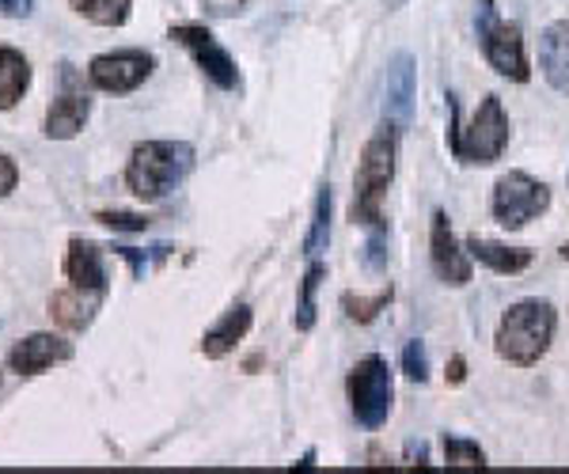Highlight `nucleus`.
I'll use <instances>...</instances> for the list:
<instances>
[{"instance_id":"1a4fd4ad","label":"nucleus","mask_w":569,"mask_h":474,"mask_svg":"<svg viewBox=\"0 0 569 474\" xmlns=\"http://www.w3.org/2000/svg\"><path fill=\"white\" fill-rule=\"evenodd\" d=\"M171 39L182 42L190 53H194L198 69L206 72L217 88L228 91V88L240 84V69H236L232 53L213 39V31H206V27H198V23H179V27H171Z\"/></svg>"},{"instance_id":"7ed1b4c3","label":"nucleus","mask_w":569,"mask_h":474,"mask_svg":"<svg viewBox=\"0 0 569 474\" xmlns=\"http://www.w3.org/2000/svg\"><path fill=\"white\" fill-rule=\"evenodd\" d=\"M194 171V149L187 141H144L133 149L126 182L141 202H163Z\"/></svg>"},{"instance_id":"f3484780","label":"nucleus","mask_w":569,"mask_h":474,"mask_svg":"<svg viewBox=\"0 0 569 474\" xmlns=\"http://www.w3.org/2000/svg\"><path fill=\"white\" fill-rule=\"evenodd\" d=\"M91 114V99L88 95H61L53 99V107L46 111V137L50 141H69L84 130Z\"/></svg>"},{"instance_id":"6e6552de","label":"nucleus","mask_w":569,"mask_h":474,"mask_svg":"<svg viewBox=\"0 0 569 474\" xmlns=\"http://www.w3.org/2000/svg\"><path fill=\"white\" fill-rule=\"evenodd\" d=\"M152 69H156L152 53L114 50V53H99V58H91L88 77H91V84H96L99 91H114V95H122V91L141 88L144 80L152 77Z\"/></svg>"},{"instance_id":"412c9836","label":"nucleus","mask_w":569,"mask_h":474,"mask_svg":"<svg viewBox=\"0 0 569 474\" xmlns=\"http://www.w3.org/2000/svg\"><path fill=\"white\" fill-rule=\"evenodd\" d=\"M84 20L99 23V27H122L130 20V4L133 0H69Z\"/></svg>"},{"instance_id":"2f4dec72","label":"nucleus","mask_w":569,"mask_h":474,"mask_svg":"<svg viewBox=\"0 0 569 474\" xmlns=\"http://www.w3.org/2000/svg\"><path fill=\"white\" fill-rule=\"evenodd\" d=\"M467 364H463V357H452V364H448V380H452V384H463V376H467Z\"/></svg>"},{"instance_id":"4be33fe9","label":"nucleus","mask_w":569,"mask_h":474,"mask_svg":"<svg viewBox=\"0 0 569 474\" xmlns=\"http://www.w3.org/2000/svg\"><path fill=\"white\" fill-rule=\"evenodd\" d=\"M330 240V186H319L316 198V216H311V232L305 235V254L316 259Z\"/></svg>"},{"instance_id":"b1692460","label":"nucleus","mask_w":569,"mask_h":474,"mask_svg":"<svg viewBox=\"0 0 569 474\" xmlns=\"http://www.w3.org/2000/svg\"><path fill=\"white\" fill-rule=\"evenodd\" d=\"M445 460L456 463V467H486V452L479 444L460 441V436H448L445 441Z\"/></svg>"},{"instance_id":"5701e85b","label":"nucleus","mask_w":569,"mask_h":474,"mask_svg":"<svg viewBox=\"0 0 569 474\" xmlns=\"http://www.w3.org/2000/svg\"><path fill=\"white\" fill-rule=\"evenodd\" d=\"M391 296H395V293H391V285H388V289H380L376 296H353V293H346V296H342V307H346V315H350L353 323H372V319L391 304Z\"/></svg>"},{"instance_id":"f257e3e1","label":"nucleus","mask_w":569,"mask_h":474,"mask_svg":"<svg viewBox=\"0 0 569 474\" xmlns=\"http://www.w3.org/2000/svg\"><path fill=\"white\" fill-rule=\"evenodd\" d=\"M395 160H399V125L383 122L380 130L369 137L357 163L353 175V202H350V221L361 228L383 224V198H388L391 182H395Z\"/></svg>"},{"instance_id":"0eeeda50","label":"nucleus","mask_w":569,"mask_h":474,"mask_svg":"<svg viewBox=\"0 0 569 474\" xmlns=\"http://www.w3.org/2000/svg\"><path fill=\"white\" fill-rule=\"evenodd\" d=\"M479 42H482L486 61H490L505 80L525 84L531 77L528 53H525V34H520L517 23L493 20V8H482V16H479Z\"/></svg>"},{"instance_id":"39448f33","label":"nucleus","mask_w":569,"mask_h":474,"mask_svg":"<svg viewBox=\"0 0 569 474\" xmlns=\"http://www.w3.org/2000/svg\"><path fill=\"white\" fill-rule=\"evenodd\" d=\"M350 406H353V417L365 425V430H380L391 414V403H395V380H391V369L383 357H365L357 369L350 372Z\"/></svg>"},{"instance_id":"c756f323","label":"nucleus","mask_w":569,"mask_h":474,"mask_svg":"<svg viewBox=\"0 0 569 474\" xmlns=\"http://www.w3.org/2000/svg\"><path fill=\"white\" fill-rule=\"evenodd\" d=\"M34 0H0V12L4 16H31Z\"/></svg>"},{"instance_id":"9d476101","label":"nucleus","mask_w":569,"mask_h":474,"mask_svg":"<svg viewBox=\"0 0 569 474\" xmlns=\"http://www.w3.org/2000/svg\"><path fill=\"white\" fill-rule=\"evenodd\" d=\"M429 259H433V273L445 285H467L471 281V254H467L452 235L448 213L437 209L433 213V232H429Z\"/></svg>"},{"instance_id":"f8f14e48","label":"nucleus","mask_w":569,"mask_h":474,"mask_svg":"<svg viewBox=\"0 0 569 474\" xmlns=\"http://www.w3.org/2000/svg\"><path fill=\"white\" fill-rule=\"evenodd\" d=\"M72 357V342L58 339V334H31V339L16 342L12 353H8V364L20 376H39V372L53 369V364Z\"/></svg>"},{"instance_id":"4468645a","label":"nucleus","mask_w":569,"mask_h":474,"mask_svg":"<svg viewBox=\"0 0 569 474\" xmlns=\"http://www.w3.org/2000/svg\"><path fill=\"white\" fill-rule=\"evenodd\" d=\"M539 65H543L547 84L569 95V20L550 23L539 39Z\"/></svg>"},{"instance_id":"20e7f679","label":"nucleus","mask_w":569,"mask_h":474,"mask_svg":"<svg viewBox=\"0 0 569 474\" xmlns=\"http://www.w3.org/2000/svg\"><path fill=\"white\" fill-rule=\"evenodd\" d=\"M460 103L448 95V144L463 163H493L501 160L505 144H509V118L501 111V99L498 95H486L482 107L475 111L471 125L460 130Z\"/></svg>"},{"instance_id":"7c9ffc66","label":"nucleus","mask_w":569,"mask_h":474,"mask_svg":"<svg viewBox=\"0 0 569 474\" xmlns=\"http://www.w3.org/2000/svg\"><path fill=\"white\" fill-rule=\"evenodd\" d=\"M407 460L415 463V467H426V444H415V441H410V444H407Z\"/></svg>"},{"instance_id":"ddd939ff","label":"nucleus","mask_w":569,"mask_h":474,"mask_svg":"<svg viewBox=\"0 0 569 474\" xmlns=\"http://www.w3.org/2000/svg\"><path fill=\"white\" fill-rule=\"evenodd\" d=\"M66 278L84 293H99L107 296V266H103V251L91 240H72L69 254H66Z\"/></svg>"},{"instance_id":"f03ea898","label":"nucleus","mask_w":569,"mask_h":474,"mask_svg":"<svg viewBox=\"0 0 569 474\" xmlns=\"http://www.w3.org/2000/svg\"><path fill=\"white\" fill-rule=\"evenodd\" d=\"M555 326L558 315L547 300H520L498 323V339H493L498 357L517 364V369H531L555 342Z\"/></svg>"},{"instance_id":"dca6fc26","label":"nucleus","mask_w":569,"mask_h":474,"mask_svg":"<svg viewBox=\"0 0 569 474\" xmlns=\"http://www.w3.org/2000/svg\"><path fill=\"white\" fill-rule=\"evenodd\" d=\"M99 293H84V289H66V293H53L50 296V315L58 326H66V331H88L91 319L99 312Z\"/></svg>"},{"instance_id":"bb28decb","label":"nucleus","mask_w":569,"mask_h":474,"mask_svg":"<svg viewBox=\"0 0 569 474\" xmlns=\"http://www.w3.org/2000/svg\"><path fill=\"white\" fill-rule=\"evenodd\" d=\"M388 232H383V224H376L372 228V240H369V248H365V266L369 270H383V262H388Z\"/></svg>"},{"instance_id":"393cba45","label":"nucleus","mask_w":569,"mask_h":474,"mask_svg":"<svg viewBox=\"0 0 569 474\" xmlns=\"http://www.w3.org/2000/svg\"><path fill=\"white\" fill-rule=\"evenodd\" d=\"M402 372H407L415 384H426L429 380V357H426V342H407V350H402Z\"/></svg>"},{"instance_id":"cd10ccee","label":"nucleus","mask_w":569,"mask_h":474,"mask_svg":"<svg viewBox=\"0 0 569 474\" xmlns=\"http://www.w3.org/2000/svg\"><path fill=\"white\" fill-rule=\"evenodd\" d=\"M118 254H122V259L133 266V278H144V273H149V266H152V259H163V254H168V248H152V254L137 251V248H118Z\"/></svg>"},{"instance_id":"9b49d317","label":"nucleus","mask_w":569,"mask_h":474,"mask_svg":"<svg viewBox=\"0 0 569 474\" xmlns=\"http://www.w3.org/2000/svg\"><path fill=\"white\" fill-rule=\"evenodd\" d=\"M415 91H418V65L410 53H395L383 72V122L402 125L415 114Z\"/></svg>"},{"instance_id":"c85d7f7f","label":"nucleus","mask_w":569,"mask_h":474,"mask_svg":"<svg viewBox=\"0 0 569 474\" xmlns=\"http://www.w3.org/2000/svg\"><path fill=\"white\" fill-rule=\"evenodd\" d=\"M16 182H20V168L12 163V157H4V152H0V198L12 194Z\"/></svg>"},{"instance_id":"a878e982","label":"nucleus","mask_w":569,"mask_h":474,"mask_svg":"<svg viewBox=\"0 0 569 474\" xmlns=\"http://www.w3.org/2000/svg\"><path fill=\"white\" fill-rule=\"evenodd\" d=\"M99 224L114 228V232H144L149 228V216L141 213H118V209H103V213H96Z\"/></svg>"},{"instance_id":"aec40b11","label":"nucleus","mask_w":569,"mask_h":474,"mask_svg":"<svg viewBox=\"0 0 569 474\" xmlns=\"http://www.w3.org/2000/svg\"><path fill=\"white\" fill-rule=\"evenodd\" d=\"M327 278V266L323 262H311L305 281H300V300H297V315H292V323H297V331H311L316 326V293H319V281Z\"/></svg>"},{"instance_id":"423d86ee","label":"nucleus","mask_w":569,"mask_h":474,"mask_svg":"<svg viewBox=\"0 0 569 474\" xmlns=\"http://www.w3.org/2000/svg\"><path fill=\"white\" fill-rule=\"evenodd\" d=\"M547 205H550V190L539 179L525 175V171H509L493 186V216L509 232L536 221L539 213H547Z\"/></svg>"},{"instance_id":"2eb2a0df","label":"nucleus","mask_w":569,"mask_h":474,"mask_svg":"<svg viewBox=\"0 0 569 474\" xmlns=\"http://www.w3.org/2000/svg\"><path fill=\"white\" fill-rule=\"evenodd\" d=\"M251 319L254 315H251V307H247V304L228 307L224 319L206 331V339H201V353H206L209 361L228 357V353L236 350V342H243V334L251 331Z\"/></svg>"},{"instance_id":"6ab92c4d","label":"nucleus","mask_w":569,"mask_h":474,"mask_svg":"<svg viewBox=\"0 0 569 474\" xmlns=\"http://www.w3.org/2000/svg\"><path fill=\"white\" fill-rule=\"evenodd\" d=\"M31 88V65L20 50L0 46V111H12L23 99V91Z\"/></svg>"},{"instance_id":"a211bd4d","label":"nucleus","mask_w":569,"mask_h":474,"mask_svg":"<svg viewBox=\"0 0 569 474\" xmlns=\"http://www.w3.org/2000/svg\"><path fill=\"white\" fill-rule=\"evenodd\" d=\"M467 254H471L475 262H482V266H490L493 273H520L531 266L528 248H505V243L479 240V235L467 240Z\"/></svg>"}]
</instances>
